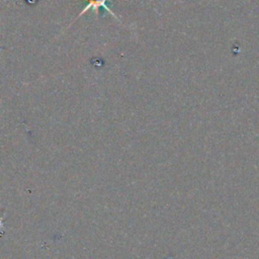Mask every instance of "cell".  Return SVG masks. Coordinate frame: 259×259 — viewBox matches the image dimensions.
Listing matches in <instances>:
<instances>
[{
  "label": "cell",
  "instance_id": "cell-1",
  "mask_svg": "<svg viewBox=\"0 0 259 259\" xmlns=\"http://www.w3.org/2000/svg\"><path fill=\"white\" fill-rule=\"evenodd\" d=\"M100 7H102V8H104L110 15H112L115 19H117V20H119V18H118V16L110 9V7L106 4V0H87V4L83 7V9L81 10V12L77 15V17H76V19L77 18H79L81 15H83L84 13H86L89 9H93L94 10V12H95V15H96V17L98 16V13H99V8ZM75 19V20H76ZM74 20V21H75Z\"/></svg>",
  "mask_w": 259,
  "mask_h": 259
}]
</instances>
